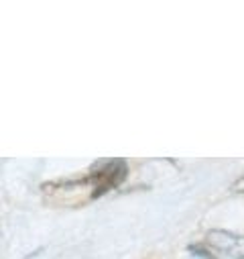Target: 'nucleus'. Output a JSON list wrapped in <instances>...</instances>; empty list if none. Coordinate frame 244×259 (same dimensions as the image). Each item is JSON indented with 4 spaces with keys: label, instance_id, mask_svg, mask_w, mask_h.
<instances>
[{
    "label": "nucleus",
    "instance_id": "1",
    "mask_svg": "<svg viewBox=\"0 0 244 259\" xmlns=\"http://www.w3.org/2000/svg\"><path fill=\"white\" fill-rule=\"evenodd\" d=\"M96 174L90 176L88 180L94 182V196H102V194L114 186H118L122 180H125V174H127V163L125 161H106L102 163L100 167L96 165Z\"/></svg>",
    "mask_w": 244,
    "mask_h": 259
},
{
    "label": "nucleus",
    "instance_id": "2",
    "mask_svg": "<svg viewBox=\"0 0 244 259\" xmlns=\"http://www.w3.org/2000/svg\"><path fill=\"white\" fill-rule=\"evenodd\" d=\"M208 241L218 247L220 251H228V253H240L244 249V243L242 239H238L236 235L232 233H226V231H212L208 235Z\"/></svg>",
    "mask_w": 244,
    "mask_h": 259
},
{
    "label": "nucleus",
    "instance_id": "3",
    "mask_svg": "<svg viewBox=\"0 0 244 259\" xmlns=\"http://www.w3.org/2000/svg\"><path fill=\"white\" fill-rule=\"evenodd\" d=\"M232 192H234V194H244V176L232 184Z\"/></svg>",
    "mask_w": 244,
    "mask_h": 259
}]
</instances>
